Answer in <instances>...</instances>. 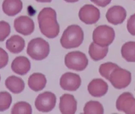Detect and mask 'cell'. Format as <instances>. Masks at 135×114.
<instances>
[{
	"label": "cell",
	"instance_id": "cell-1",
	"mask_svg": "<svg viewBox=\"0 0 135 114\" xmlns=\"http://www.w3.org/2000/svg\"><path fill=\"white\" fill-rule=\"evenodd\" d=\"M40 30L42 34L49 39H54L58 35L60 26L57 21L56 13L51 7L43 9L38 16Z\"/></svg>",
	"mask_w": 135,
	"mask_h": 114
},
{
	"label": "cell",
	"instance_id": "cell-2",
	"mask_svg": "<svg viewBox=\"0 0 135 114\" xmlns=\"http://www.w3.org/2000/svg\"><path fill=\"white\" fill-rule=\"evenodd\" d=\"M83 39V29L78 25H72L68 27L64 31L60 42L63 48L71 49L80 46Z\"/></svg>",
	"mask_w": 135,
	"mask_h": 114
},
{
	"label": "cell",
	"instance_id": "cell-3",
	"mask_svg": "<svg viewBox=\"0 0 135 114\" xmlns=\"http://www.w3.org/2000/svg\"><path fill=\"white\" fill-rule=\"evenodd\" d=\"M50 45L42 38L33 39L28 44L27 53L35 60H42L46 58L49 54Z\"/></svg>",
	"mask_w": 135,
	"mask_h": 114
},
{
	"label": "cell",
	"instance_id": "cell-4",
	"mask_svg": "<svg viewBox=\"0 0 135 114\" xmlns=\"http://www.w3.org/2000/svg\"><path fill=\"white\" fill-rule=\"evenodd\" d=\"M114 37V29L107 25L97 27L93 32L94 42L102 47L109 46L113 42Z\"/></svg>",
	"mask_w": 135,
	"mask_h": 114
},
{
	"label": "cell",
	"instance_id": "cell-5",
	"mask_svg": "<svg viewBox=\"0 0 135 114\" xmlns=\"http://www.w3.org/2000/svg\"><path fill=\"white\" fill-rule=\"evenodd\" d=\"M65 65L69 69L76 71H83L88 64L86 55L79 51L68 53L65 56Z\"/></svg>",
	"mask_w": 135,
	"mask_h": 114
},
{
	"label": "cell",
	"instance_id": "cell-6",
	"mask_svg": "<svg viewBox=\"0 0 135 114\" xmlns=\"http://www.w3.org/2000/svg\"><path fill=\"white\" fill-rule=\"evenodd\" d=\"M108 80L114 88L121 89L130 84L132 80V74L127 70L118 66L111 72Z\"/></svg>",
	"mask_w": 135,
	"mask_h": 114
},
{
	"label": "cell",
	"instance_id": "cell-7",
	"mask_svg": "<svg viewBox=\"0 0 135 114\" xmlns=\"http://www.w3.org/2000/svg\"><path fill=\"white\" fill-rule=\"evenodd\" d=\"M56 102V97L54 93L50 92H45L37 97L35 106L38 111L48 112L54 109Z\"/></svg>",
	"mask_w": 135,
	"mask_h": 114
},
{
	"label": "cell",
	"instance_id": "cell-8",
	"mask_svg": "<svg viewBox=\"0 0 135 114\" xmlns=\"http://www.w3.org/2000/svg\"><path fill=\"white\" fill-rule=\"evenodd\" d=\"M78 16L81 21L86 25L95 23L100 18V12L92 5H85L80 9Z\"/></svg>",
	"mask_w": 135,
	"mask_h": 114
},
{
	"label": "cell",
	"instance_id": "cell-9",
	"mask_svg": "<svg viewBox=\"0 0 135 114\" xmlns=\"http://www.w3.org/2000/svg\"><path fill=\"white\" fill-rule=\"evenodd\" d=\"M116 108L119 111L126 114H135V98L128 92L123 93L116 102Z\"/></svg>",
	"mask_w": 135,
	"mask_h": 114
},
{
	"label": "cell",
	"instance_id": "cell-10",
	"mask_svg": "<svg viewBox=\"0 0 135 114\" xmlns=\"http://www.w3.org/2000/svg\"><path fill=\"white\" fill-rule=\"evenodd\" d=\"M81 82L79 75L73 73H65L60 79V87L66 91H76L80 87Z\"/></svg>",
	"mask_w": 135,
	"mask_h": 114
},
{
	"label": "cell",
	"instance_id": "cell-11",
	"mask_svg": "<svg viewBox=\"0 0 135 114\" xmlns=\"http://www.w3.org/2000/svg\"><path fill=\"white\" fill-rule=\"evenodd\" d=\"M59 108L62 114H75L77 111V102L74 96L69 94L62 96L60 97Z\"/></svg>",
	"mask_w": 135,
	"mask_h": 114
},
{
	"label": "cell",
	"instance_id": "cell-12",
	"mask_svg": "<svg viewBox=\"0 0 135 114\" xmlns=\"http://www.w3.org/2000/svg\"><path fill=\"white\" fill-rule=\"evenodd\" d=\"M15 28L19 33L25 36L29 35L33 32L34 24L30 18L22 16L15 21Z\"/></svg>",
	"mask_w": 135,
	"mask_h": 114
},
{
	"label": "cell",
	"instance_id": "cell-13",
	"mask_svg": "<svg viewBox=\"0 0 135 114\" xmlns=\"http://www.w3.org/2000/svg\"><path fill=\"white\" fill-rule=\"evenodd\" d=\"M108 85L102 79H94L88 86V91L91 95L95 97H100L107 92Z\"/></svg>",
	"mask_w": 135,
	"mask_h": 114
},
{
	"label": "cell",
	"instance_id": "cell-14",
	"mask_svg": "<svg viewBox=\"0 0 135 114\" xmlns=\"http://www.w3.org/2000/svg\"><path fill=\"white\" fill-rule=\"evenodd\" d=\"M11 69L14 72L20 75H24L31 69V63L27 57L20 56L16 57L11 64Z\"/></svg>",
	"mask_w": 135,
	"mask_h": 114
},
{
	"label": "cell",
	"instance_id": "cell-15",
	"mask_svg": "<svg viewBox=\"0 0 135 114\" xmlns=\"http://www.w3.org/2000/svg\"><path fill=\"white\" fill-rule=\"evenodd\" d=\"M126 17V11L123 8L119 6H113L110 8L106 15L108 22L114 25L122 23Z\"/></svg>",
	"mask_w": 135,
	"mask_h": 114
},
{
	"label": "cell",
	"instance_id": "cell-16",
	"mask_svg": "<svg viewBox=\"0 0 135 114\" xmlns=\"http://www.w3.org/2000/svg\"><path fill=\"white\" fill-rule=\"evenodd\" d=\"M46 78L42 74L33 73L28 78V85L33 91L38 92L44 88L46 84Z\"/></svg>",
	"mask_w": 135,
	"mask_h": 114
},
{
	"label": "cell",
	"instance_id": "cell-17",
	"mask_svg": "<svg viewBox=\"0 0 135 114\" xmlns=\"http://www.w3.org/2000/svg\"><path fill=\"white\" fill-rule=\"evenodd\" d=\"M6 88L14 94H19L25 89V83L23 80L16 76L8 77L5 81Z\"/></svg>",
	"mask_w": 135,
	"mask_h": 114
},
{
	"label": "cell",
	"instance_id": "cell-18",
	"mask_svg": "<svg viewBox=\"0 0 135 114\" xmlns=\"http://www.w3.org/2000/svg\"><path fill=\"white\" fill-rule=\"evenodd\" d=\"M6 46L10 52L17 54L21 52L24 49L25 40L19 36H13L7 41Z\"/></svg>",
	"mask_w": 135,
	"mask_h": 114
},
{
	"label": "cell",
	"instance_id": "cell-19",
	"mask_svg": "<svg viewBox=\"0 0 135 114\" xmlns=\"http://www.w3.org/2000/svg\"><path fill=\"white\" fill-rule=\"evenodd\" d=\"M108 53V48L100 46L92 42L89 46V54L91 58L95 61L102 60Z\"/></svg>",
	"mask_w": 135,
	"mask_h": 114
},
{
	"label": "cell",
	"instance_id": "cell-20",
	"mask_svg": "<svg viewBox=\"0 0 135 114\" xmlns=\"http://www.w3.org/2000/svg\"><path fill=\"white\" fill-rule=\"evenodd\" d=\"M121 53L123 58L126 61L135 62V42H128L123 45Z\"/></svg>",
	"mask_w": 135,
	"mask_h": 114
},
{
	"label": "cell",
	"instance_id": "cell-21",
	"mask_svg": "<svg viewBox=\"0 0 135 114\" xmlns=\"http://www.w3.org/2000/svg\"><path fill=\"white\" fill-rule=\"evenodd\" d=\"M83 111L86 114H102L104 110L103 106L99 102L91 101L85 104Z\"/></svg>",
	"mask_w": 135,
	"mask_h": 114
},
{
	"label": "cell",
	"instance_id": "cell-22",
	"mask_svg": "<svg viewBox=\"0 0 135 114\" xmlns=\"http://www.w3.org/2000/svg\"><path fill=\"white\" fill-rule=\"evenodd\" d=\"M11 113L13 114H31L32 113V108L31 105L26 102H18L13 106Z\"/></svg>",
	"mask_w": 135,
	"mask_h": 114
},
{
	"label": "cell",
	"instance_id": "cell-23",
	"mask_svg": "<svg viewBox=\"0 0 135 114\" xmlns=\"http://www.w3.org/2000/svg\"><path fill=\"white\" fill-rule=\"evenodd\" d=\"M12 98L11 94L7 92H0V111L8 110L12 103Z\"/></svg>",
	"mask_w": 135,
	"mask_h": 114
},
{
	"label": "cell",
	"instance_id": "cell-24",
	"mask_svg": "<svg viewBox=\"0 0 135 114\" xmlns=\"http://www.w3.org/2000/svg\"><path fill=\"white\" fill-rule=\"evenodd\" d=\"M118 66V65L117 64L112 62L103 64L100 66L99 72L102 77L108 80L111 72L114 69Z\"/></svg>",
	"mask_w": 135,
	"mask_h": 114
},
{
	"label": "cell",
	"instance_id": "cell-25",
	"mask_svg": "<svg viewBox=\"0 0 135 114\" xmlns=\"http://www.w3.org/2000/svg\"><path fill=\"white\" fill-rule=\"evenodd\" d=\"M10 27L8 23L0 22V41H3L9 34Z\"/></svg>",
	"mask_w": 135,
	"mask_h": 114
},
{
	"label": "cell",
	"instance_id": "cell-26",
	"mask_svg": "<svg viewBox=\"0 0 135 114\" xmlns=\"http://www.w3.org/2000/svg\"><path fill=\"white\" fill-rule=\"evenodd\" d=\"M9 56L6 51L0 48V69L4 68L7 65Z\"/></svg>",
	"mask_w": 135,
	"mask_h": 114
},
{
	"label": "cell",
	"instance_id": "cell-27",
	"mask_svg": "<svg viewBox=\"0 0 135 114\" xmlns=\"http://www.w3.org/2000/svg\"><path fill=\"white\" fill-rule=\"evenodd\" d=\"M127 28L128 30L132 35H135V14L131 16L128 20Z\"/></svg>",
	"mask_w": 135,
	"mask_h": 114
},
{
	"label": "cell",
	"instance_id": "cell-28",
	"mask_svg": "<svg viewBox=\"0 0 135 114\" xmlns=\"http://www.w3.org/2000/svg\"><path fill=\"white\" fill-rule=\"evenodd\" d=\"M98 6L104 7L110 2L111 0H91Z\"/></svg>",
	"mask_w": 135,
	"mask_h": 114
},
{
	"label": "cell",
	"instance_id": "cell-29",
	"mask_svg": "<svg viewBox=\"0 0 135 114\" xmlns=\"http://www.w3.org/2000/svg\"><path fill=\"white\" fill-rule=\"evenodd\" d=\"M64 1L69 3H74V2H78L79 0H64Z\"/></svg>",
	"mask_w": 135,
	"mask_h": 114
},
{
	"label": "cell",
	"instance_id": "cell-30",
	"mask_svg": "<svg viewBox=\"0 0 135 114\" xmlns=\"http://www.w3.org/2000/svg\"><path fill=\"white\" fill-rule=\"evenodd\" d=\"M38 2H51L52 0H37Z\"/></svg>",
	"mask_w": 135,
	"mask_h": 114
},
{
	"label": "cell",
	"instance_id": "cell-31",
	"mask_svg": "<svg viewBox=\"0 0 135 114\" xmlns=\"http://www.w3.org/2000/svg\"><path fill=\"white\" fill-rule=\"evenodd\" d=\"M0 80H1V76H0Z\"/></svg>",
	"mask_w": 135,
	"mask_h": 114
}]
</instances>
